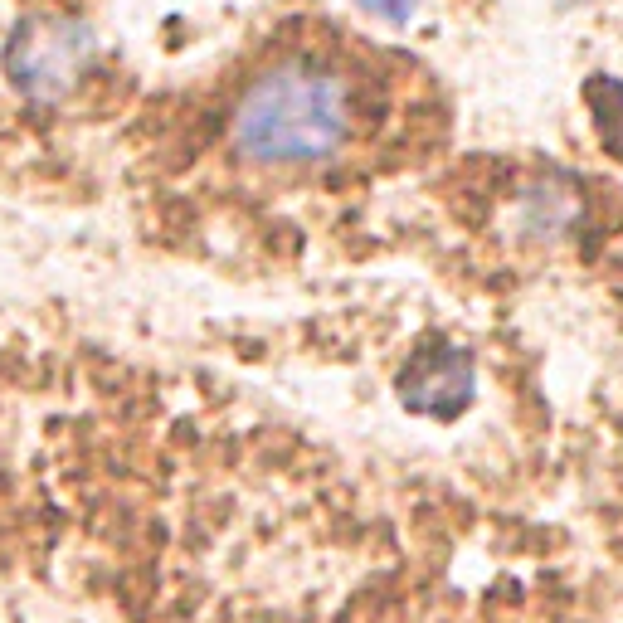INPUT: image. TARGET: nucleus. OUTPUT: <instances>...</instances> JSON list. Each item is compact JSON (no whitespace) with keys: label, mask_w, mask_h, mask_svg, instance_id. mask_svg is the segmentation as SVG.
Here are the masks:
<instances>
[{"label":"nucleus","mask_w":623,"mask_h":623,"mask_svg":"<svg viewBox=\"0 0 623 623\" xmlns=\"http://www.w3.org/2000/svg\"><path fill=\"white\" fill-rule=\"evenodd\" d=\"M400 400L429 419H458L473 404V356L458 346H424L400 370Z\"/></svg>","instance_id":"nucleus-3"},{"label":"nucleus","mask_w":623,"mask_h":623,"mask_svg":"<svg viewBox=\"0 0 623 623\" xmlns=\"http://www.w3.org/2000/svg\"><path fill=\"white\" fill-rule=\"evenodd\" d=\"M356 5L370 10V15H380V20H390V25H404L419 10V0H356Z\"/></svg>","instance_id":"nucleus-5"},{"label":"nucleus","mask_w":623,"mask_h":623,"mask_svg":"<svg viewBox=\"0 0 623 623\" xmlns=\"http://www.w3.org/2000/svg\"><path fill=\"white\" fill-rule=\"evenodd\" d=\"M570 220H575V195H570L565 185H536V190L521 200V224H526V234H536V239L560 234Z\"/></svg>","instance_id":"nucleus-4"},{"label":"nucleus","mask_w":623,"mask_h":623,"mask_svg":"<svg viewBox=\"0 0 623 623\" xmlns=\"http://www.w3.org/2000/svg\"><path fill=\"white\" fill-rule=\"evenodd\" d=\"M93 64L88 25L64 15H35L5 44V74L30 103H59L78 88V78Z\"/></svg>","instance_id":"nucleus-2"},{"label":"nucleus","mask_w":623,"mask_h":623,"mask_svg":"<svg viewBox=\"0 0 623 623\" xmlns=\"http://www.w3.org/2000/svg\"><path fill=\"white\" fill-rule=\"evenodd\" d=\"M351 98L341 78L317 64H278L239 98L234 147L258 166H312L346 147Z\"/></svg>","instance_id":"nucleus-1"}]
</instances>
